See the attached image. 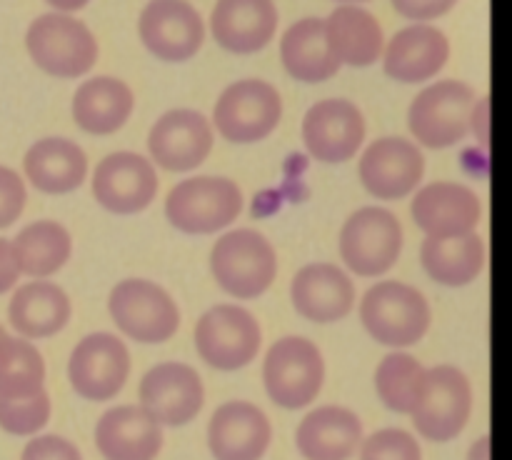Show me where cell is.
Segmentation results:
<instances>
[{"label": "cell", "instance_id": "cell-9", "mask_svg": "<svg viewBox=\"0 0 512 460\" xmlns=\"http://www.w3.org/2000/svg\"><path fill=\"white\" fill-rule=\"evenodd\" d=\"M403 225L388 208L368 205L350 215L340 228V258L360 278H380L398 263Z\"/></svg>", "mask_w": 512, "mask_h": 460}, {"label": "cell", "instance_id": "cell-5", "mask_svg": "<svg viewBox=\"0 0 512 460\" xmlns=\"http://www.w3.org/2000/svg\"><path fill=\"white\" fill-rule=\"evenodd\" d=\"M263 383L265 393L278 408H308L325 383L323 353L303 335H285L265 353Z\"/></svg>", "mask_w": 512, "mask_h": 460}, {"label": "cell", "instance_id": "cell-11", "mask_svg": "<svg viewBox=\"0 0 512 460\" xmlns=\"http://www.w3.org/2000/svg\"><path fill=\"white\" fill-rule=\"evenodd\" d=\"M263 345V330L250 310L240 305H213L195 325L198 355L215 370L233 373L255 360Z\"/></svg>", "mask_w": 512, "mask_h": 460}, {"label": "cell", "instance_id": "cell-35", "mask_svg": "<svg viewBox=\"0 0 512 460\" xmlns=\"http://www.w3.org/2000/svg\"><path fill=\"white\" fill-rule=\"evenodd\" d=\"M53 403L48 390L20 398H0V430L18 438H35L48 425Z\"/></svg>", "mask_w": 512, "mask_h": 460}, {"label": "cell", "instance_id": "cell-21", "mask_svg": "<svg viewBox=\"0 0 512 460\" xmlns=\"http://www.w3.org/2000/svg\"><path fill=\"white\" fill-rule=\"evenodd\" d=\"M450 58V40L440 28L430 23H413L398 30L385 48L380 60L388 78L398 83H425L445 68Z\"/></svg>", "mask_w": 512, "mask_h": 460}, {"label": "cell", "instance_id": "cell-15", "mask_svg": "<svg viewBox=\"0 0 512 460\" xmlns=\"http://www.w3.org/2000/svg\"><path fill=\"white\" fill-rule=\"evenodd\" d=\"M213 125L200 110L175 108L160 115L148 133L150 163L168 173H188L213 153Z\"/></svg>", "mask_w": 512, "mask_h": 460}, {"label": "cell", "instance_id": "cell-34", "mask_svg": "<svg viewBox=\"0 0 512 460\" xmlns=\"http://www.w3.org/2000/svg\"><path fill=\"white\" fill-rule=\"evenodd\" d=\"M45 390V360L30 340H0V398H20Z\"/></svg>", "mask_w": 512, "mask_h": 460}, {"label": "cell", "instance_id": "cell-37", "mask_svg": "<svg viewBox=\"0 0 512 460\" xmlns=\"http://www.w3.org/2000/svg\"><path fill=\"white\" fill-rule=\"evenodd\" d=\"M28 190L25 180L8 165H0V230L10 228L23 215Z\"/></svg>", "mask_w": 512, "mask_h": 460}, {"label": "cell", "instance_id": "cell-7", "mask_svg": "<svg viewBox=\"0 0 512 460\" xmlns=\"http://www.w3.org/2000/svg\"><path fill=\"white\" fill-rule=\"evenodd\" d=\"M475 90L463 80H438L413 98L408 108V130L420 145L445 150L470 133Z\"/></svg>", "mask_w": 512, "mask_h": 460}, {"label": "cell", "instance_id": "cell-42", "mask_svg": "<svg viewBox=\"0 0 512 460\" xmlns=\"http://www.w3.org/2000/svg\"><path fill=\"white\" fill-rule=\"evenodd\" d=\"M468 460H490V438L488 435H480V438L470 445Z\"/></svg>", "mask_w": 512, "mask_h": 460}, {"label": "cell", "instance_id": "cell-16", "mask_svg": "<svg viewBox=\"0 0 512 460\" xmlns=\"http://www.w3.org/2000/svg\"><path fill=\"white\" fill-rule=\"evenodd\" d=\"M140 43L165 63H185L205 43V20L185 0H153L140 10Z\"/></svg>", "mask_w": 512, "mask_h": 460}, {"label": "cell", "instance_id": "cell-14", "mask_svg": "<svg viewBox=\"0 0 512 460\" xmlns=\"http://www.w3.org/2000/svg\"><path fill=\"white\" fill-rule=\"evenodd\" d=\"M425 175V155L413 140L385 135L373 140L358 160L363 188L378 200H403Z\"/></svg>", "mask_w": 512, "mask_h": 460}, {"label": "cell", "instance_id": "cell-20", "mask_svg": "<svg viewBox=\"0 0 512 460\" xmlns=\"http://www.w3.org/2000/svg\"><path fill=\"white\" fill-rule=\"evenodd\" d=\"M273 443V425L248 400L223 403L208 420V450L215 460H263Z\"/></svg>", "mask_w": 512, "mask_h": 460}, {"label": "cell", "instance_id": "cell-24", "mask_svg": "<svg viewBox=\"0 0 512 460\" xmlns=\"http://www.w3.org/2000/svg\"><path fill=\"white\" fill-rule=\"evenodd\" d=\"M163 428L140 405H115L95 425V448L105 460H155Z\"/></svg>", "mask_w": 512, "mask_h": 460}, {"label": "cell", "instance_id": "cell-28", "mask_svg": "<svg viewBox=\"0 0 512 460\" xmlns=\"http://www.w3.org/2000/svg\"><path fill=\"white\" fill-rule=\"evenodd\" d=\"M23 173L25 180L40 193H73L88 178V155L75 140L43 138L25 153Z\"/></svg>", "mask_w": 512, "mask_h": 460}, {"label": "cell", "instance_id": "cell-32", "mask_svg": "<svg viewBox=\"0 0 512 460\" xmlns=\"http://www.w3.org/2000/svg\"><path fill=\"white\" fill-rule=\"evenodd\" d=\"M10 245L20 275L33 280H45L58 273L73 253V238L58 220H33L15 235V240H10Z\"/></svg>", "mask_w": 512, "mask_h": 460}, {"label": "cell", "instance_id": "cell-22", "mask_svg": "<svg viewBox=\"0 0 512 460\" xmlns=\"http://www.w3.org/2000/svg\"><path fill=\"white\" fill-rule=\"evenodd\" d=\"M290 300L298 315L310 323H338L355 305V283L333 263H310L295 273Z\"/></svg>", "mask_w": 512, "mask_h": 460}, {"label": "cell", "instance_id": "cell-1", "mask_svg": "<svg viewBox=\"0 0 512 460\" xmlns=\"http://www.w3.org/2000/svg\"><path fill=\"white\" fill-rule=\"evenodd\" d=\"M360 323L370 338L388 348H410L428 335L433 310L418 288L400 280H380L360 300Z\"/></svg>", "mask_w": 512, "mask_h": 460}, {"label": "cell", "instance_id": "cell-31", "mask_svg": "<svg viewBox=\"0 0 512 460\" xmlns=\"http://www.w3.org/2000/svg\"><path fill=\"white\" fill-rule=\"evenodd\" d=\"M420 263L430 280L445 288H463L478 280L485 268V240L478 233L458 238H425Z\"/></svg>", "mask_w": 512, "mask_h": 460}, {"label": "cell", "instance_id": "cell-39", "mask_svg": "<svg viewBox=\"0 0 512 460\" xmlns=\"http://www.w3.org/2000/svg\"><path fill=\"white\" fill-rule=\"evenodd\" d=\"M453 5V0H395L393 10L403 18L425 23V20H435L453 10Z\"/></svg>", "mask_w": 512, "mask_h": 460}, {"label": "cell", "instance_id": "cell-43", "mask_svg": "<svg viewBox=\"0 0 512 460\" xmlns=\"http://www.w3.org/2000/svg\"><path fill=\"white\" fill-rule=\"evenodd\" d=\"M5 335H8V333H5V328H3V325H0V340H3Z\"/></svg>", "mask_w": 512, "mask_h": 460}, {"label": "cell", "instance_id": "cell-38", "mask_svg": "<svg viewBox=\"0 0 512 460\" xmlns=\"http://www.w3.org/2000/svg\"><path fill=\"white\" fill-rule=\"evenodd\" d=\"M20 460H83L78 445L63 435H35L25 443Z\"/></svg>", "mask_w": 512, "mask_h": 460}, {"label": "cell", "instance_id": "cell-27", "mask_svg": "<svg viewBox=\"0 0 512 460\" xmlns=\"http://www.w3.org/2000/svg\"><path fill=\"white\" fill-rule=\"evenodd\" d=\"M135 95L125 80L113 75H93L83 80L73 95V120L88 135H113L128 123Z\"/></svg>", "mask_w": 512, "mask_h": 460}, {"label": "cell", "instance_id": "cell-40", "mask_svg": "<svg viewBox=\"0 0 512 460\" xmlns=\"http://www.w3.org/2000/svg\"><path fill=\"white\" fill-rule=\"evenodd\" d=\"M20 270L18 263H15L13 245H10L8 238H0V295L13 290V285L18 283Z\"/></svg>", "mask_w": 512, "mask_h": 460}, {"label": "cell", "instance_id": "cell-30", "mask_svg": "<svg viewBox=\"0 0 512 460\" xmlns=\"http://www.w3.org/2000/svg\"><path fill=\"white\" fill-rule=\"evenodd\" d=\"M325 35L340 65L368 68L378 63L385 48V33L380 20L360 5H338L323 18Z\"/></svg>", "mask_w": 512, "mask_h": 460}, {"label": "cell", "instance_id": "cell-2", "mask_svg": "<svg viewBox=\"0 0 512 460\" xmlns=\"http://www.w3.org/2000/svg\"><path fill=\"white\" fill-rule=\"evenodd\" d=\"M25 50L43 73L53 78H83L98 63V40L75 15L50 10L25 30Z\"/></svg>", "mask_w": 512, "mask_h": 460}, {"label": "cell", "instance_id": "cell-17", "mask_svg": "<svg viewBox=\"0 0 512 460\" xmlns=\"http://www.w3.org/2000/svg\"><path fill=\"white\" fill-rule=\"evenodd\" d=\"M158 188L155 165L130 150L105 155L93 170V198L115 215L143 213L155 200Z\"/></svg>", "mask_w": 512, "mask_h": 460}, {"label": "cell", "instance_id": "cell-12", "mask_svg": "<svg viewBox=\"0 0 512 460\" xmlns=\"http://www.w3.org/2000/svg\"><path fill=\"white\" fill-rule=\"evenodd\" d=\"M130 378V350L118 335L90 333L73 348L68 383L80 398L105 403L125 388Z\"/></svg>", "mask_w": 512, "mask_h": 460}, {"label": "cell", "instance_id": "cell-10", "mask_svg": "<svg viewBox=\"0 0 512 460\" xmlns=\"http://www.w3.org/2000/svg\"><path fill=\"white\" fill-rule=\"evenodd\" d=\"M283 98L268 80L243 78L230 83L215 100L213 123L225 140L235 145L258 143L278 128Z\"/></svg>", "mask_w": 512, "mask_h": 460}, {"label": "cell", "instance_id": "cell-6", "mask_svg": "<svg viewBox=\"0 0 512 460\" xmlns=\"http://www.w3.org/2000/svg\"><path fill=\"white\" fill-rule=\"evenodd\" d=\"M473 415V385L455 365H435L425 370L418 400L410 418L415 430L430 443L455 440Z\"/></svg>", "mask_w": 512, "mask_h": 460}, {"label": "cell", "instance_id": "cell-29", "mask_svg": "<svg viewBox=\"0 0 512 460\" xmlns=\"http://www.w3.org/2000/svg\"><path fill=\"white\" fill-rule=\"evenodd\" d=\"M280 60L298 83H325L343 68L330 48L323 18L295 20L280 38Z\"/></svg>", "mask_w": 512, "mask_h": 460}, {"label": "cell", "instance_id": "cell-19", "mask_svg": "<svg viewBox=\"0 0 512 460\" xmlns=\"http://www.w3.org/2000/svg\"><path fill=\"white\" fill-rule=\"evenodd\" d=\"M410 215L425 238H458L475 233L483 220V203L468 185L433 180L415 193Z\"/></svg>", "mask_w": 512, "mask_h": 460}, {"label": "cell", "instance_id": "cell-8", "mask_svg": "<svg viewBox=\"0 0 512 460\" xmlns=\"http://www.w3.org/2000/svg\"><path fill=\"white\" fill-rule=\"evenodd\" d=\"M108 313L120 333L135 343H165L180 328V310L173 295L145 278L120 280L110 290Z\"/></svg>", "mask_w": 512, "mask_h": 460}, {"label": "cell", "instance_id": "cell-4", "mask_svg": "<svg viewBox=\"0 0 512 460\" xmlns=\"http://www.w3.org/2000/svg\"><path fill=\"white\" fill-rule=\"evenodd\" d=\"M243 213V190L223 175H193L165 195V218L188 235L225 230Z\"/></svg>", "mask_w": 512, "mask_h": 460}, {"label": "cell", "instance_id": "cell-36", "mask_svg": "<svg viewBox=\"0 0 512 460\" xmlns=\"http://www.w3.org/2000/svg\"><path fill=\"white\" fill-rule=\"evenodd\" d=\"M360 460H423V450L413 433L403 428H383L363 438Z\"/></svg>", "mask_w": 512, "mask_h": 460}, {"label": "cell", "instance_id": "cell-18", "mask_svg": "<svg viewBox=\"0 0 512 460\" xmlns=\"http://www.w3.org/2000/svg\"><path fill=\"white\" fill-rule=\"evenodd\" d=\"M365 115L345 98H328L308 108L303 118L305 150L320 163H348L365 143Z\"/></svg>", "mask_w": 512, "mask_h": 460}, {"label": "cell", "instance_id": "cell-3", "mask_svg": "<svg viewBox=\"0 0 512 460\" xmlns=\"http://www.w3.org/2000/svg\"><path fill=\"white\" fill-rule=\"evenodd\" d=\"M210 273L233 298H260L278 278V253L260 230H230L210 250Z\"/></svg>", "mask_w": 512, "mask_h": 460}, {"label": "cell", "instance_id": "cell-23", "mask_svg": "<svg viewBox=\"0 0 512 460\" xmlns=\"http://www.w3.org/2000/svg\"><path fill=\"white\" fill-rule=\"evenodd\" d=\"M278 30L273 0H218L210 13V33L223 50L250 55L268 48Z\"/></svg>", "mask_w": 512, "mask_h": 460}, {"label": "cell", "instance_id": "cell-26", "mask_svg": "<svg viewBox=\"0 0 512 460\" xmlns=\"http://www.w3.org/2000/svg\"><path fill=\"white\" fill-rule=\"evenodd\" d=\"M73 315V303L60 285L30 280L20 285L8 303V323L23 340H40L60 333Z\"/></svg>", "mask_w": 512, "mask_h": 460}, {"label": "cell", "instance_id": "cell-25", "mask_svg": "<svg viewBox=\"0 0 512 460\" xmlns=\"http://www.w3.org/2000/svg\"><path fill=\"white\" fill-rule=\"evenodd\" d=\"M363 443V423L343 405L313 408L295 430V445L305 460H350Z\"/></svg>", "mask_w": 512, "mask_h": 460}, {"label": "cell", "instance_id": "cell-33", "mask_svg": "<svg viewBox=\"0 0 512 460\" xmlns=\"http://www.w3.org/2000/svg\"><path fill=\"white\" fill-rule=\"evenodd\" d=\"M425 365L403 350L385 355L375 368V393L388 410L398 415H410L418 400L420 385L425 378Z\"/></svg>", "mask_w": 512, "mask_h": 460}, {"label": "cell", "instance_id": "cell-41", "mask_svg": "<svg viewBox=\"0 0 512 460\" xmlns=\"http://www.w3.org/2000/svg\"><path fill=\"white\" fill-rule=\"evenodd\" d=\"M488 98H478L475 100V108L470 113V133L480 140V143H488V128H490V120H488Z\"/></svg>", "mask_w": 512, "mask_h": 460}, {"label": "cell", "instance_id": "cell-13", "mask_svg": "<svg viewBox=\"0 0 512 460\" xmlns=\"http://www.w3.org/2000/svg\"><path fill=\"white\" fill-rule=\"evenodd\" d=\"M140 408L160 428H183L200 415L205 405V388L198 370L188 363H160L143 375L138 385Z\"/></svg>", "mask_w": 512, "mask_h": 460}]
</instances>
